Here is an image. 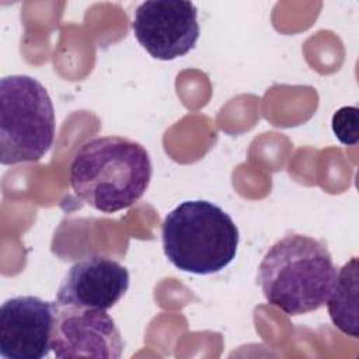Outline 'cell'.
<instances>
[{
  "label": "cell",
  "mask_w": 359,
  "mask_h": 359,
  "mask_svg": "<svg viewBox=\"0 0 359 359\" xmlns=\"http://www.w3.org/2000/svg\"><path fill=\"white\" fill-rule=\"evenodd\" d=\"M151 160L137 142L122 136H97L74 153L69 181L74 194L101 213L136 203L149 188Z\"/></svg>",
  "instance_id": "1"
},
{
  "label": "cell",
  "mask_w": 359,
  "mask_h": 359,
  "mask_svg": "<svg viewBox=\"0 0 359 359\" xmlns=\"http://www.w3.org/2000/svg\"><path fill=\"white\" fill-rule=\"evenodd\" d=\"M335 276L330 251L318 240L303 234L278 240L258 266V283L266 302L289 316L323 307Z\"/></svg>",
  "instance_id": "2"
},
{
  "label": "cell",
  "mask_w": 359,
  "mask_h": 359,
  "mask_svg": "<svg viewBox=\"0 0 359 359\" xmlns=\"http://www.w3.org/2000/svg\"><path fill=\"white\" fill-rule=\"evenodd\" d=\"M161 238L164 254L177 269L210 275L236 258L240 236L229 213L196 199L180 203L164 217Z\"/></svg>",
  "instance_id": "3"
},
{
  "label": "cell",
  "mask_w": 359,
  "mask_h": 359,
  "mask_svg": "<svg viewBox=\"0 0 359 359\" xmlns=\"http://www.w3.org/2000/svg\"><path fill=\"white\" fill-rule=\"evenodd\" d=\"M52 100L36 79L11 74L0 80V163L41 160L55 139Z\"/></svg>",
  "instance_id": "4"
},
{
  "label": "cell",
  "mask_w": 359,
  "mask_h": 359,
  "mask_svg": "<svg viewBox=\"0 0 359 359\" xmlns=\"http://www.w3.org/2000/svg\"><path fill=\"white\" fill-rule=\"evenodd\" d=\"M132 29L151 57L174 60L194 49L199 39L198 8L191 1H143L135 11Z\"/></svg>",
  "instance_id": "5"
},
{
  "label": "cell",
  "mask_w": 359,
  "mask_h": 359,
  "mask_svg": "<svg viewBox=\"0 0 359 359\" xmlns=\"http://www.w3.org/2000/svg\"><path fill=\"white\" fill-rule=\"evenodd\" d=\"M50 349L59 359H118L123 339L107 310L56 304Z\"/></svg>",
  "instance_id": "6"
},
{
  "label": "cell",
  "mask_w": 359,
  "mask_h": 359,
  "mask_svg": "<svg viewBox=\"0 0 359 359\" xmlns=\"http://www.w3.org/2000/svg\"><path fill=\"white\" fill-rule=\"evenodd\" d=\"M56 303L17 296L0 309V355L6 359H42L50 351Z\"/></svg>",
  "instance_id": "7"
},
{
  "label": "cell",
  "mask_w": 359,
  "mask_h": 359,
  "mask_svg": "<svg viewBox=\"0 0 359 359\" xmlns=\"http://www.w3.org/2000/svg\"><path fill=\"white\" fill-rule=\"evenodd\" d=\"M129 272L119 262L102 255H90L74 262L63 278L57 306L108 310L128 292Z\"/></svg>",
  "instance_id": "8"
},
{
  "label": "cell",
  "mask_w": 359,
  "mask_h": 359,
  "mask_svg": "<svg viewBox=\"0 0 359 359\" xmlns=\"http://www.w3.org/2000/svg\"><path fill=\"white\" fill-rule=\"evenodd\" d=\"M332 324L344 334L358 338V258L353 257L338 272L327 300Z\"/></svg>",
  "instance_id": "9"
},
{
  "label": "cell",
  "mask_w": 359,
  "mask_h": 359,
  "mask_svg": "<svg viewBox=\"0 0 359 359\" xmlns=\"http://www.w3.org/2000/svg\"><path fill=\"white\" fill-rule=\"evenodd\" d=\"M359 109L352 105L341 107L331 119V128L335 137L345 146H356L358 143Z\"/></svg>",
  "instance_id": "10"
}]
</instances>
